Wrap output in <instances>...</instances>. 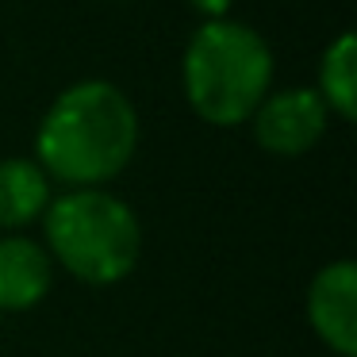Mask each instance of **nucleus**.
Listing matches in <instances>:
<instances>
[{
    "label": "nucleus",
    "instance_id": "1",
    "mask_svg": "<svg viewBox=\"0 0 357 357\" xmlns=\"http://www.w3.org/2000/svg\"><path fill=\"white\" fill-rule=\"evenodd\" d=\"M139 146V116L131 100L108 81H81L66 89L43 116L39 165L47 177L93 188L123 173Z\"/></svg>",
    "mask_w": 357,
    "mask_h": 357
},
{
    "label": "nucleus",
    "instance_id": "2",
    "mask_svg": "<svg viewBox=\"0 0 357 357\" xmlns=\"http://www.w3.org/2000/svg\"><path fill=\"white\" fill-rule=\"evenodd\" d=\"M273 81V54L246 24L211 20L185 50V93L200 119L215 127L246 123Z\"/></svg>",
    "mask_w": 357,
    "mask_h": 357
},
{
    "label": "nucleus",
    "instance_id": "3",
    "mask_svg": "<svg viewBox=\"0 0 357 357\" xmlns=\"http://www.w3.org/2000/svg\"><path fill=\"white\" fill-rule=\"evenodd\" d=\"M47 242L85 284H116L139 265L142 227L123 200L100 188H77L47 204Z\"/></svg>",
    "mask_w": 357,
    "mask_h": 357
},
{
    "label": "nucleus",
    "instance_id": "4",
    "mask_svg": "<svg viewBox=\"0 0 357 357\" xmlns=\"http://www.w3.org/2000/svg\"><path fill=\"white\" fill-rule=\"evenodd\" d=\"M254 139L269 154L296 158L307 154L326 131V104L315 89H284L277 96H265L254 116Z\"/></svg>",
    "mask_w": 357,
    "mask_h": 357
},
{
    "label": "nucleus",
    "instance_id": "5",
    "mask_svg": "<svg viewBox=\"0 0 357 357\" xmlns=\"http://www.w3.org/2000/svg\"><path fill=\"white\" fill-rule=\"evenodd\" d=\"M311 331L342 357H357V265L334 261L307 288Z\"/></svg>",
    "mask_w": 357,
    "mask_h": 357
},
{
    "label": "nucleus",
    "instance_id": "6",
    "mask_svg": "<svg viewBox=\"0 0 357 357\" xmlns=\"http://www.w3.org/2000/svg\"><path fill=\"white\" fill-rule=\"evenodd\" d=\"M50 292V254L31 238H0V311H27Z\"/></svg>",
    "mask_w": 357,
    "mask_h": 357
},
{
    "label": "nucleus",
    "instance_id": "7",
    "mask_svg": "<svg viewBox=\"0 0 357 357\" xmlns=\"http://www.w3.org/2000/svg\"><path fill=\"white\" fill-rule=\"evenodd\" d=\"M50 204V177L39 162L27 158H4L0 162V227L20 231L35 223Z\"/></svg>",
    "mask_w": 357,
    "mask_h": 357
},
{
    "label": "nucleus",
    "instance_id": "8",
    "mask_svg": "<svg viewBox=\"0 0 357 357\" xmlns=\"http://www.w3.org/2000/svg\"><path fill=\"white\" fill-rule=\"evenodd\" d=\"M319 96L342 119L357 116V43L349 31L326 47L323 66H319Z\"/></svg>",
    "mask_w": 357,
    "mask_h": 357
},
{
    "label": "nucleus",
    "instance_id": "9",
    "mask_svg": "<svg viewBox=\"0 0 357 357\" xmlns=\"http://www.w3.org/2000/svg\"><path fill=\"white\" fill-rule=\"evenodd\" d=\"M188 4H192L196 12H204V16H215V20L231 8V0H188Z\"/></svg>",
    "mask_w": 357,
    "mask_h": 357
}]
</instances>
